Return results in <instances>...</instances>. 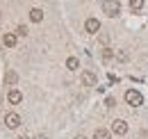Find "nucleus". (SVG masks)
<instances>
[{"mask_svg": "<svg viewBox=\"0 0 148 139\" xmlns=\"http://www.w3.org/2000/svg\"><path fill=\"white\" fill-rule=\"evenodd\" d=\"M103 12H105L107 16L116 18L121 14V0H103Z\"/></svg>", "mask_w": 148, "mask_h": 139, "instance_id": "1", "label": "nucleus"}, {"mask_svg": "<svg viewBox=\"0 0 148 139\" xmlns=\"http://www.w3.org/2000/svg\"><path fill=\"white\" fill-rule=\"evenodd\" d=\"M125 103L130 107H139V105H144V96L137 91V89H128L125 91Z\"/></svg>", "mask_w": 148, "mask_h": 139, "instance_id": "2", "label": "nucleus"}, {"mask_svg": "<svg viewBox=\"0 0 148 139\" xmlns=\"http://www.w3.org/2000/svg\"><path fill=\"white\" fill-rule=\"evenodd\" d=\"M112 132L119 135V137H123V135L128 132V123L123 121V119H114V121H112Z\"/></svg>", "mask_w": 148, "mask_h": 139, "instance_id": "3", "label": "nucleus"}, {"mask_svg": "<svg viewBox=\"0 0 148 139\" xmlns=\"http://www.w3.org/2000/svg\"><path fill=\"white\" fill-rule=\"evenodd\" d=\"M5 125L9 128V130H16L21 125V116L16 112H9V114H5Z\"/></svg>", "mask_w": 148, "mask_h": 139, "instance_id": "4", "label": "nucleus"}, {"mask_svg": "<svg viewBox=\"0 0 148 139\" xmlns=\"http://www.w3.org/2000/svg\"><path fill=\"white\" fill-rule=\"evenodd\" d=\"M84 30H87L89 34H98V32H100V21H98V18H87V21H84Z\"/></svg>", "mask_w": 148, "mask_h": 139, "instance_id": "5", "label": "nucleus"}, {"mask_svg": "<svg viewBox=\"0 0 148 139\" xmlns=\"http://www.w3.org/2000/svg\"><path fill=\"white\" fill-rule=\"evenodd\" d=\"M96 82H98L96 73H91V71H82V85H84V87H96Z\"/></svg>", "mask_w": 148, "mask_h": 139, "instance_id": "6", "label": "nucleus"}, {"mask_svg": "<svg viewBox=\"0 0 148 139\" xmlns=\"http://www.w3.org/2000/svg\"><path fill=\"white\" fill-rule=\"evenodd\" d=\"M21 100H23V94H21L18 89H9L7 91V103L9 105H18Z\"/></svg>", "mask_w": 148, "mask_h": 139, "instance_id": "7", "label": "nucleus"}, {"mask_svg": "<svg viewBox=\"0 0 148 139\" xmlns=\"http://www.w3.org/2000/svg\"><path fill=\"white\" fill-rule=\"evenodd\" d=\"M2 43H5L7 48H14V46L18 43V36H16V32H7V34L2 36Z\"/></svg>", "mask_w": 148, "mask_h": 139, "instance_id": "8", "label": "nucleus"}, {"mask_svg": "<svg viewBox=\"0 0 148 139\" xmlns=\"http://www.w3.org/2000/svg\"><path fill=\"white\" fill-rule=\"evenodd\" d=\"M30 21H32V23H41V21H43V9H39V7L30 9Z\"/></svg>", "mask_w": 148, "mask_h": 139, "instance_id": "9", "label": "nucleus"}, {"mask_svg": "<svg viewBox=\"0 0 148 139\" xmlns=\"http://www.w3.org/2000/svg\"><path fill=\"white\" fill-rule=\"evenodd\" d=\"M5 82H7L9 87H14V85L18 82V73H16V71H7V73H5Z\"/></svg>", "mask_w": 148, "mask_h": 139, "instance_id": "10", "label": "nucleus"}, {"mask_svg": "<svg viewBox=\"0 0 148 139\" xmlns=\"http://www.w3.org/2000/svg\"><path fill=\"white\" fill-rule=\"evenodd\" d=\"M93 139H112V130H105V128H98L93 132Z\"/></svg>", "mask_w": 148, "mask_h": 139, "instance_id": "11", "label": "nucleus"}, {"mask_svg": "<svg viewBox=\"0 0 148 139\" xmlns=\"http://www.w3.org/2000/svg\"><path fill=\"white\" fill-rule=\"evenodd\" d=\"M66 69H69V71H77V69H80L77 57H69V59H66Z\"/></svg>", "mask_w": 148, "mask_h": 139, "instance_id": "12", "label": "nucleus"}, {"mask_svg": "<svg viewBox=\"0 0 148 139\" xmlns=\"http://www.w3.org/2000/svg\"><path fill=\"white\" fill-rule=\"evenodd\" d=\"M141 7H144V0H130V9L132 12H139Z\"/></svg>", "mask_w": 148, "mask_h": 139, "instance_id": "13", "label": "nucleus"}, {"mask_svg": "<svg viewBox=\"0 0 148 139\" xmlns=\"http://www.w3.org/2000/svg\"><path fill=\"white\" fill-rule=\"evenodd\" d=\"M16 36H27V28H25V25H18V28H16Z\"/></svg>", "mask_w": 148, "mask_h": 139, "instance_id": "14", "label": "nucleus"}, {"mask_svg": "<svg viewBox=\"0 0 148 139\" xmlns=\"http://www.w3.org/2000/svg\"><path fill=\"white\" fill-rule=\"evenodd\" d=\"M116 59H119V62H128V59H130V55L123 50V52H119V55H116Z\"/></svg>", "mask_w": 148, "mask_h": 139, "instance_id": "15", "label": "nucleus"}, {"mask_svg": "<svg viewBox=\"0 0 148 139\" xmlns=\"http://www.w3.org/2000/svg\"><path fill=\"white\" fill-rule=\"evenodd\" d=\"M103 57H105V59H112V57H114L112 48H105V50H103Z\"/></svg>", "mask_w": 148, "mask_h": 139, "instance_id": "16", "label": "nucleus"}, {"mask_svg": "<svg viewBox=\"0 0 148 139\" xmlns=\"http://www.w3.org/2000/svg\"><path fill=\"white\" fill-rule=\"evenodd\" d=\"M105 105H107V107H114V98H112V96H110V98L105 100Z\"/></svg>", "mask_w": 148, "mask_h": 139, "instance_id": "17", "label": "nucleus"}, {"mask_svg": "<svg viewBox=\"0 0 148 139\" xmlns=\"http://www.w3.org/2000/svg\"><path fill=\"white\" fill-rule=\"evenodd\" d=\"M75 139H87V137H84V135H77V137H75Z\"/></svg>", "mask_w": 148, "mask_h": 139, "instance_id": "18", "label": "nucleus"}, {"mask_svg": "<svg viewBox=\"0 0 148 139\" xmlns=\"http://www.w3.org/2000/svg\"><path fill=\"white\" fill-rule=\"evenodd\" d=\"M37 139H46V137H43V135H39V137H37Z\"/></svg>", "mask_w": 148, "mask_h": 139, "instance_id": "19", "label": "nucleus"}, {"mask_svg": "<svg viewBox=\"0 0 148 139\" xmlns=\"http://www.w3.org/2000/svg\"><path fill=\"white\" fill-rule=\"evenodd\" d=\"M18 139H27V137H18Z\"/></svg>", "mask_w": 148, "mask_h": 139, "instance_id": "20", "label": "nucleus"}]
</instances>
